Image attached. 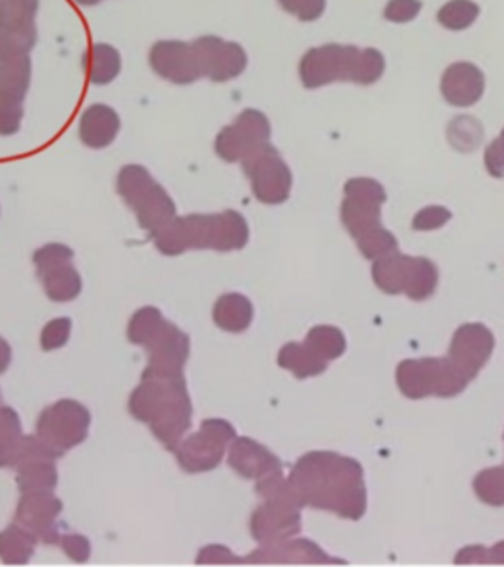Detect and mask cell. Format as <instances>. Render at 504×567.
<instances>
[{
    "label": "cell",
    "instance_id": "cell-1",
    "mask_svg": "<svg viewBox=\"0 0 504 567\" xmlns=\"http://www.w3.org/2000/svg\"><path fill=\"white\" fill-rule=\"evenodd\" d=\"M288 481L301 506L328 511L346 520L367 513L363 467L353 457L333 452H310L296 461Z\"/></svg>",
    "mask_w": 504,
    "mask_h": 567
},
{
    "label": "cell",
    "instance_id": "cell-2",
    "mask_svg": "<svg viewBox=\"0 0 504 567\" xmlns=\"http://www.w3.org/2000/svg\"><path fill=\"white\" fill-rule=\"evenodd\" d=\"M128 412L134 420L151 425L156 440L174 452L194 420V404L184 374L172 379L142 377L128 399Z\"/></svg>",
    "mask_w": 504,
    "mask_h": 567
},
{
    "label": "cell",
    "instance_id": "cell-3",
    "mask_svg": "<svg viewBox=\"0 0 504 567\" xmlns=\"http://www.w3.org/2000/svg\"><path fill=\"white\" fill-rule=\"evenodd\" d=\"M387 202L384 187L371 177H354L346 184L341 221L364 258H377L399 250V240L381 225V205Z\"/></svg>",
    "mask_w": 504,
    "mask_h": 567
},
{
    "label": "cell",
    "instance_id": "cell-4",
    "mask_svg": "<svg viewBox=\"0 0 504 567\" xmlns=\"http://www.w3.org/2000/svg\"><path fill=\"white\" fill-rule=\"evenodd\" d=\"M372 280L387 293H407L410 300L432 298L440 282L438 266L430 258L407 257L399 250L377 258Z\"/></svg>",
    "mask_w": 504,
    "mask_h": 567
},
{
    "label": "cell",
    "instance_id": "cell-5",
    "mask_svg": "<svg viewBox=\"0 0 504 567\" xmlns=\"http://www.w3.org/2000/svg\"><path fill=\"white\" fill-rule=\"evenodd\" d=\"M397 384L400 392L410 400L440 396L452 399L467 389L470 381L461 374L450 359H408L397 369Z\"/></svg>",
    "mask_w": 504,
    "mask_h": 567
},
{
    "label": "cell",
    "instance_id": "cell-6",
    "mask_svg": "<svg viewBox=\"0 0 504 567\" xmlns=\"http://www.w3.org/2000/svg\"><path fill=\"white\" fill-rule=\"evenodd\" d=\"M237 440L235 425L222 417H207L202 422L199 432L189 435L177 445V465L189 475L209 473L222 465L230 443Z\"/></svg>",
    "mask_w": 504,
    "mask_h": 567
},
{
    "label": "cell",
    "instance_id": "cell-7",
    "mask_svg": "<svg viewBox=\"0 0 504 567\" xmlns=\"http://www.w3.org/2000/svg\"><path fill=\"white\" fill-rule=\"evenodd\" d=\"M91 412L78 400H58L35 420V435L48 443L53 452L65 453L88 440Z\"/></svg>",
    "mask_w": 504,
    "mask_h": 567
},
{
    "label": "cell",
    "instance_id": "cell-8",
    "mask_svg": "<svg viewBox=\"0 0 504 567\" xmlns=\"http://www.w3.org/2000/svg\"><path fill=\"white\" fill-rule=\"evenodd\" d=\"M245 176L250 179L253 195L260 204L282 205L292 194V169L284 162L282 154L272 144L250 154L240 162Z\"/></svg>",
    "mask_w": 504,
    "mask_h": 567
},
{
    "label": "cell",
    "instance_id": "cell-9",
    "mask_svg": "<svg viewBox=\"0 0 504 567\" xmlns=\"http://www.w3.org/2000/svg\"><path fill=\"white\" fill-rule=\"evenodd\" d=\"M361 50L357 45L326 44L311 48L300 62L301 85L319 89L336 81H353Z\"/></svg>",
    "mask_w": 504,
    "mask_h": 567
},
{
    "label": "cell",
    "instance_id": "cell-10",
    "mask_svg": "<svg viewBox=\"0 0 504 567\" xmlns=\"http://www.w3.org/2000/svg\"><path fill=\"white\" fill-rule=\"evenodd\" d=\"M270 136L272 128L268 116L257 109H247L235 118V123L225 126L217 134L215 152L223 162H243L250 154L265 148L266 144H270Z\"/></svg>",
    "mask_w": 504,
    "mask_h": 567
},
{
    "label": "cell",
    "instance_id": "cell-11",
    "mask_svg": "<svg viewBox=\"0 0 504 567\" xmlns=\"http://www.w3.org/2000/svg\"><path fill=\"white\" fill-rule=\"evenodd\" d=\"M192 45L202 78L215 83H227L237 80L247 70V52L237 42H227L219 35H202L194 40Z\"/></svg>",
    "mask_w": 504,
    "mask_h": 567
},
{
    "label": "cell",
    "instance_id": "cell-12",
    "mask_svg": "<svg viewBox=\"0 0 504 567\" xmlns=\"http://www.w3.org/2000/svg\"><path fill=\"white\" fill-rule=\"evenodd\" d=\"M63 511V503L53 495V491H32L22 493L18 501L14 523L32 532L40 544L60 546L62 532L58 518Z\"/></svg>",
    "mask_w": 504,
    "mask_h": 567
},
{
    "label": "cell",
    "instance_id": "cell-13",
    "mask_svg": "<svg viewBox=\"0 0 504 567\" xmlns=\"http://www.w3.org/2000/svg\"><path fill=\"white\" fill-rule=\"evenodd\" d=\"M144 351L148 353V367L142 372V377L172 379L184 374L192 353V341L186 331H182L172 321H166L158 336L144 347Z\"/></svg>",
    "mask_w": 504,
    "mask_h": 567
},
{
    "label": "cell",
    "instance_id": "cell-14",
    "mask_svg": "<svg viewBox=\"0 0 504 567\" xmlns=\"http://www.w3.org/2000/svg\"><path fill=\"white\" fill-rule=\"evenodd\" d=\"M152 240L164 257H179L187 250H212L213 213H194L186 217H176L168 227L156 233Z\"/></svg>",
    "mask_w": 504,
    "mask_h": 567
},
{
    "label": "cell",
    "instance_id": "cell-15",
    "mask_svg": "<svg viewBox=\"0 0 504 567\" xmlns=\"http://www.w3.org/2000/svg\"><path fill=\"white\" fill-rule=\"evenodd\" d=\"M301 532V506L294 501H265L250 516V534L260 546L290 540Z\"/></svg>",
    "mask_w": 504,
    "mask_h": 567
},
{
    "label": "cell",
    "instance_id": "cell-16",
    "mask_svg": "<svg viewBox=\"0 0 504 567\" xmlns=\"http://www.w3.org/2000/svg\"><path fill=\"white\" fill-rule=\"evenodd\" d=\"M495 351V336L483 323H465L453 333L448 359L457 371L473 381Z\"/></svg>",
    "mask_w": 504,
    "mask_h": 567
},
{
    "label": "cell",
    "instance_id": "cell-17",
    "mask_svg": "<svg viewBox=\"0 0 504 567\" xmlns=\"http://www.w3.org/2000/svg\"><path fill=\"white\" fill-rule=\"evenodd\" d=\"M148 62L158 78L174 85H192L195 81L202 80L194 45L187 42L160 40L152 45Z\"/></svg>",
    "mask_w": 504,
    "mask_h": 567
},
{
    "label": "cell",
    "instance_id": "cell-18",
    "mask_svg": "<svg viewBox=\"0 0 504 567\" xmlns=\"http://www.w3.org/2000/svg\"><path fill=\"white\" fill-rule=\"evenodd\" d=\"M230 470L235 471L239 477L258 481L270 473L282 471V461L276 457L265 445L255 442L253 437H237L230 443L229 450Z\"/></svg>",
    "mask_w": 504,
    "mask_h": 567
},
{
    "label": "cell",
    "instance_id": "cell-19",
    "mask_svg": "<svg viewBox=\"0 0 504 567\" xmlns=\"http://www.w3.org/2000/svg\"><path fill=\"white\" fill-rule=\"evenodd\" d=\"M485 93V73L470 62L452 63L442 75V95L450 105L473 106Z\"/></svg>",
    "mask_w": 504,
    "mask_h": 567
},
{
    "label": "cell",
    "instance_id": "cell-20",
    "mask_svg": "<svg viewBox=\"0 0 504 567\" xmlns=\"http://www.w3.org/2000/svg\"><path fill=\"white\" fill-rule=\"evenodd\" d=\"M339 559L329 558L318 544L304 538L268 544L255 549L245 558V564H337Z\"/></svg>",
    "mask_w": 504,
    "mask_h": 567
},
{
    "label": "cell",
    "instance_id": "cell-21",
    "mask_svg": "<svg viewBox=\"0 0 504 567\" xmlns=\"http://www.w3.org/2000/svg\"><path fill=\"white\" fill-rule=\"evenodd\" d=\"M121 133V116L113 106L95 103L89 105L80 118V141L93 151H103Z\"/></svg>",
    "mask_w": 504,
    "mask_h": 567
},
{
    "label": "cell",
    "instance_id": "cell-22",
    "mask_svg": "<svg viewBox=\"0 0 504 567\" xmlns=\"http://www.w3.org/2000/svg\"><path fill=\"white\" fill-rule=\"evenodd\" d=\"M134 215L141 229L146 230L151 237L168 227L177 217L176 204L169 197L168 192L160 186L158 182L151 187V192L134 205Z\"/></svg>",
    "mask_w": 504,
    "mask_h": 567
},
{
    "label": "cell",
    "instance_id": "cell-23",
    "mask_svg": "<svg viewBox=\"0 0 504 567\" xmlns=\"http://www.w3.org/2000/svg\"><path fill=\"white\" fill-rule=\"evenodd\" d=\"M248 239H250V229H248L245 215H240L235 209L213 213L212 250H215V252L243 250V248L247 247Z\"/></svg>",
    "mask_w": 504,
    "mask_h": 567
},
{
    "label": "cell",
    "instance_id": "cell-24",
    "mask_svg": "<svg viewBox=\"0 0 504 567\" xmlns=\"http://www.w3.org/2000/svg\"><path fill=\"white\" fill-rule=\"evenodd\" d=\"M255 319V306L243 293H223L213 306L215 326L227 333H243Z\"/></svg>",
    "mask_w": 504,
    "mask_h": 567
},
{
    "label": "cell",
    "instance_id": "cell-25",
    "mask_svg": "<svg viewBox=\"0 0 504 567\" xmlns=\"http://www.w3.org/2000/svg\"><path fill=\"white\" fill-rule=\"evenodd\" d=\"M83 70L89 83L93 85H109L121 75L123 58L115 45L97 42L91 45L83 55Z\"/></svg>",
    "mask_w": 504,
    "mask_h": 567
},
{
    "label": "cell",
    "instance_id": "cell-26",
    "mask_svg": "<svg viewBox=\"0 0 504 567\" xmlns=\"http://www.w3.org/2000/svg\"><path fill=\"white\" fill-rule=\"evenodd\" d=\"M30 83H32L30 55L0 63V103L2 105H22Z\"/></svg>",
    "mask_w": 504,
    "mask_h": 567
},
{
    "label": "cell",
    "instance_id": "cell-27",
    "mask_svg": "<svg viewBox=\"0 0 504 567\" xmlns=\"http://www.w3.org/2000/svg\"><path fill=\"white\" fill-rule=\"evenodd\" d=\"M278 367L292 372L296 379L306 381L328 371L329 361L321 359L306 343H286L278 353Z\"/></svg>",
    "mask_w": 504,
    "mask_h": 567
},
{
    "label": "cell",
    "instance_id": "cell-28",
    "mask_svg": "<svg viewBox=\"0 0 504 567\" xmlns=\"http://www.w3.org/2000/svg\"><path fill=\"white\" fill-rule=\"evenodd\" d=\"M40 280L44 286L45 296L58 303L80 298L81 290H83V278L78 272V268L73 266V260L48 270L45 275L40 276Z\"/></svg>",
    "mask_w": 504,
    "mask_h": 567
},
{
    "label": "cell",
    "instance_id": "cell-29",
    "mask_svg": "<svg viewBox=\"0 0 504 567\" xmlns=\"http://www.w3.org/2000/svg\"><path fill=\"white\" fill-rule=\"evenodd\" d=\"M14 470H17V485L20 493L53 491V488L58 487L55 460L34 457V460L18 463Z\"/></svg>",
    "mask_w": 504,
    "mask_h": 567
},
{
    "label": "cell",
    "instance_id": "cell-30",
    "mask_svg": "<svg viewBox=\"0 0 504 567\" xmlns=\"http://www.w3.org/2000/svg\"><path fill=\"white\" fill-rule=\"evenodd\" d=\"M38 538L20 524L0 532V559L10 566H24L34 556Z\"/></svg>",
    "mask_w": 504,
    "mask_h": 567
},
{
    "label": "cell",
    "instance_id": "cell-31",
    "mask_svg": "<svg viewBox=\"0 0 504 567\" xmlns=\"http://www.w3.org/2000/svg\"><path fill=\"white\" fill-rule=\"evenodd\" d=\"M154 184H156V179L152 177L148 169L138 164H128V166H123L116 176V194L123 197L124 204L134 209V205L151 192Z\"/></svg>",
    "mask_w": 504,
    "mask_h": 567
},
{
    "label": "cell",
    "instance_id": "cell-32",
    "mask_svg": "<svg viewBox=\"0 0 504 567\" xmlns=\"http://www.w3.org/2000/svg\"><path fill=\"white\" fill-rule=\"evenodd\" d=\"M22 422L17 410L0 406V470L12 467L17 457L18 445L22 442Z\"/></svg>",
    "mask_w": 504,
    "mask_h": 567
},
{
    "label": "cell",
    "instance_id": "cell-33",
    "mask_svg": "<svg viewBox=\"0 0 504 567\" xmlns=\"http://www.w3.org/2000/svg\"><path fill=\"white\" fill-rule=\"evenodd\" d=\"M38 44V28H0V63L27 58Z\"/></svg>",
    "mask_w": 504,
    "mask_h": 567
},
{
    "label": "cell",
    "instance_id": "cell-34",
    "mask_svg": "<svg viewBox=\"0 0 504 567\" xmlns=\"http://www.w3.org/2000/svg\"><path fill=\"white\" fill-rule=\"evenodd\" d=\"M306 346L310 347L311 351L326 359V361H336L339 357H343L347 351V339L343 331L333 326H316L308 331L306 336Z\"/></svg>",
    "mask_w": 504,
    "mask_h": 567
},
{
    "label": "cell",
    "instance_id": "cell-35",
    "mask_svg": "<svg viewBox=\"0 0 504 567\" xmlns=\"http://www.w3.org/2000/svg\"><path fill=\"white\" fill-rule=\"evenodd\" d=\"M168 319H164L162 311L154 306H146L134 313L131 321H128V329L126 336L133 346L146 347L151 343L154 337L158 336L160 329L166 326Z\"/></svg>",
    "mask_w": 504,
    "mask_h": 567
},
{
    "label": "cell",
    "instance_id": "cell-36",
    "mask_svg": "<svg viewBox=\"0 0 504 567\" xmlns=\"http://www.w3.org/2000/svg\"><path fill=\"white\" fill-rule=\"evenodd\" d=\"M481 9L477 2L473 0H450L448 4H443L442 9L438 10V22L448 30L453 32H461L475 24Z\"/></svg>",
    "mask_w": 504,
    "mask_h": 567
},
{
    "label": "cell",
    "instance_id": "cell-37",
    "mask_svg": "<svg viewBox=\"0 0 504 567\" xmlns=\"http://www.w3.org/2000/svg\"><path fill=\"white\" fill-rule=\"evenodd\" d=\"M40 0H0V28L35 27Z\"/></svg>",
    "mask_w": 504,
    "mask_h": 567
},
{
    "label": "cell",
    "instance_id": "cell-38",
    "mask_svg": "<svg viewBox=\"0 0 504 567\" xmlns=\"http://www.w3.org/2000/svg\"><path fill=\"white\" fill-rule=\"evenodd\" d=\"M475 495L488 506H504V467L481 471L473 481Z\"/></svg>",
    "mask_w": 504,
    "mask_h": 567
},
{
    "label": "cell",
    "instance_id": "cell-39",
    "mask_svg": "<svg viewBox=\"0 0 504 567\" xmlns=\"http://www.w3.org/2000/svg\"><path fill=\"white\" fill-rule=\"evenodd\" d=\"M384 55L374 48H367L359 53L357 68H354L353 83L359 85H371L374 81H379L384 73Z\"/></svg>",
    "mask_w": 504,
    "mask_h": 567
},
{
    "label": "cell",
    "instance_id": "cell-40",
    "mask_svg": "<svg viewBox=\"0 0 504 567\" xmlns=\"http://www.w3.org/2000/svg\"><path fill=\"white\" fill-rule=\"evenodd\" d=\"M73 257H75V252H73V248L68 247V245H62V243L44 245V247L38 248L34 252V257H32L35 266V275L40 278V276L45 275L48 270L55 268V266L71 262Z\"/></svg>",
    "mask_w": 504,
    "mask_h": 567
},
{
    "label": "cell",
    "instance_id": "cell-41",
    "mask_svg": "<svg viewBox=\"0 0 504 567\" xmlns=\"http://www.w3.org/2000/svg\"><path fill=\"white\" fill-rule=\"evenodd\" d=\"M71 319L70 318H58L52 319L45 323L42 329V336H40V347L48 351H55V349H62L71 337Z\"/></svg>",
    "mask_w": 504,
    "mask_h": 567
},
{
    "label": "cell",
    "instance_id": "cell-42",
    "mask_svg": "<svg viewBox=\"0 0 504 567\" xmlns=\"http://www.w3.org/2000/svg\"><path fill=\"white\" fill-rule=\"evenodd\" d=\"M288 14L298 18L301 22H316L323 17L328 0H276Z\"/></svg>",
    "mask_w": 504,
    "mask_h": 567
},
{
    "label": "cell",
    "instance_id": "cell-43",
    "mask_svg": "<svg viewBox=\"0 0 504 567\" xmlns=\"http://www.w3.org/2000/svg\"><path fill=\"white\" fill-rule=\"evenodd\" d=\"M452 221V212L445 209L442 205H430L422 212L414 215L412 229L414 230H435L442 229L445 223Z\"/></svg>",
    "mask_w": 504,
    "mask_h": 567
},
{
    "label": "cell",
    "instance_id": "cell-44",
    "mask_svg": "<svg viewBox=\"0 0 504 567\" xmlns=\"http://www.w3.org/2000/svg\"><path fill=\"white\" fill-rule=\"evenodd\" d=\"M450 128H452V131H457V136H455V134L450 136V141H452L455 148H460V151H471V148L475 151V148H477L479 141H481V134L483 133L473 134V131H479V128H481L475 118H471L470 126H463V116H460V118H455V121H453Z\"/></svg>",
    "mask_w": 504,
    "mask_h": 567
},
{
    "label": "cell",
    "instance_id": "cell-45",
    "mask_svg": "<svg viewBox=\"0 0 504 567\" xmlns=\"http://www.w3.org/2000/svg\"><path fill=\"white\" fill-rule=\"evenodd\" d=\"M420 10H422L420 0H389L384 9V18L397 24H407L420 14Z\"/></svg>",
    "mask_w": 504,
    "mask_h": 567
},
{
    "label": "cell",
    "instance_id": "cell-46",
    "mask_svg": "<svg viewBox=\"0 0 504 567\" xmlns=\"http://www.w3.org/2000/svg\"><path fill=\"white\" fill-rule=\"evenodd\" d=\"M60 546L65 551V556L73 559V561H78V564L88 561L89 556H91V544L81 534H62Z\"/></svg>",
    "mask_w": 504,
    "mask_h": 567
},
{
    "label": "cell",
    "instance_id": "cell-47",
    "mask_svg": "<svg viewBox=\"0 0 504 567\" xmlns=\"http://www.w3.org/2000/svg\"><path fill=\"white\" fill-rule=\"evenodd\" d=\"M24 118L22 105H2L0 103V136H14L20 133Z\"/></svg>",
    "mask_w": 504,
    "mask_h": 567
},
{
    "label": "cell",
    "instance_id": "cell-48",
    "mask_svg": "<svg viewBox=\"0 0 504 567\" xmlns=\"http://www.w3.org/2000/svg\"><path fill=\"white\" fill-rule=\"evenodd\" d=\"M197 564H245V558H237L227 546L213 544L199 551Z\"/></svg>",
    "mask_w": 504,
    "mask_h": 567
},
{
    "label": "cell",
    "instance_id": "cell-49",
    "mask_svg": "<svg viewBox=\"0 0 504 567\" xmlns=\"http://www.w3.org/2000/svg\"><path fill=\"white\" fill-rule=\"evenodd\" d=\"M485 166L491 176L504 177V131L485 152Z\"/></svg>",
    "mask_w": 504,
    "mask_h": 567
},
{
    "label": "cell",
    "instance_id": "cell-50",
    "mask_svg": "<svg viewBox=\"0 0 504 567\" xmlns=\"http://www.w3.org/2000/svg\"><path fill=\"white\" fill-rule=\"evenodd\" d=\"M455 564H488V549L483 546H470L460 551Z\"/></svg>",
    "mask_w": 504,
    "mask_h": 567
},
{
    "label": "cell",
    "instance_id": "cell-51",
    "mask_svg": "<svg viewBox=\"0 0 504 567\" xmlns=\"http://www.w3.org/2000/svg\"><path fill=\"white\" fill-rule=\"evenodd\" d=\"M10 361H12V347L7 339L0 337V374L9 371Z\"/></svg>",
    "mask_w": 504,
    "mask_h": 567
},
{
    "label": "cell",
    "instance_id": "cell-52",
    "mask_svg": "<svg viewBox=\"0 0 504 567\" xmlns=\"http://www.w3.org/2000/svg\"><path fill=\"white\" fill-rule=\"evenodd\" d=\"M488 564H504V542L488 549Z\"/></svg>",
    "mask_w": 504,
    "mask_h": 567
},
{
    "label": "cell",
    "instance_id": "cell-53",
    "mask_svg": "<svg viewBox=\"0 0 504 567\" xmlns=\"http://www.w3.org/2000/svg\"><path fill=\"white\" fill-rule=\"evenodd\" d=\"M81 7H97L103 0H75Z\"/></svg>",
    "mask_w": 504,
    "mask_h": 567
},
{
    "label": "cell",
    "instance_id": "cell-54",
    "mask_svg": "<svg viewBox=\"0 0 504 567\" xmlns=\"http://www.w3.org/2000/svg\"><path fill=\"white\" fill-rule=\"evenodd\" d=\"M0 402H2V394H0Z\"/></svg>",
    "mask_w": 504,
    "mask_h": 567
}]
</instances>
